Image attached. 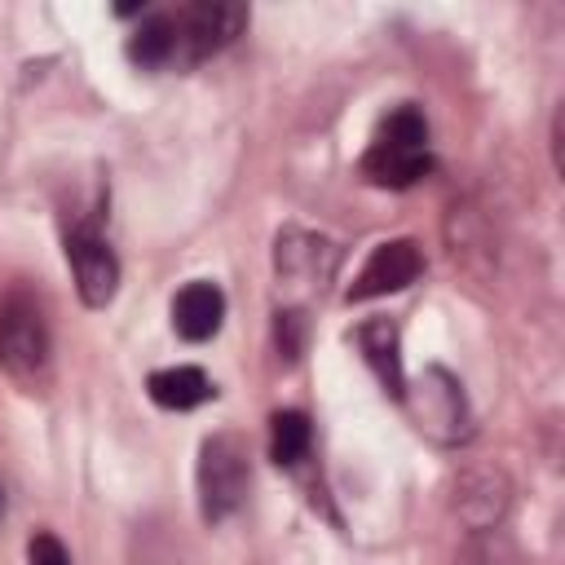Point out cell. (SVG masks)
Segmentation results:
<instances>
[{"instance_id": "d6986e66", "label": "cell", "mask_w": 565, "mask_h": 565, "mask_svg": "<svg viewBox=\"0 0 565 565\" xmlns=\"http://www.w3.org/2000/svg\"><path fill=\"white\" fill-rule=\"evenodd\" d=\"M552 163H556V172L565 168V163H561V110L552 115Z\"/></svg>"}, {"instance_id": "4fadbf2b", "label": "cell", "mask_w": 565, "mask_h": 565, "mask_svg": "<svg viewBox=\"0 0 565 565\" xmlns=\"http://www.w3.org/2000/svg\"><path fill=\"white\" fill-rule=\"evenodd\" d=\"M124 53H128V62L141 66V71H159V66L177 62V22H172V13H150V18H141V26L128 35Z\"/></svg>"}, {"instance_id": "2e32d148", "label": "cell", "mask_w": 565, "mask_h": 565, "mask_svg": "<svg viewBox=\"0 0 565 565\" xmlns=\"http://www.w3.org/2000/svg\"><path fill=\"white\" fill-rule=\"evenodd\" d=\"M380 141H393V146H415V150H428V119L415 110V106H397L384 124H380V132H375Z\"/></svg>"}, {"instance_id": "8fae6325", "label": "cell", "mask_w": 565, "mask_h": 565, "mask_svg": "<svg viewBox=\"0 0 565 565\" xmlns=\"http://www.w3.org/2000/svg\"><path fill=\"white\" fill-rule=\"evenodd\" d=\"M358 168L380 190H406V185H415L419 177L433 172V154L428 150H415V146H393V141H380L375 137Z\"/></svg>"}, {"instance_id": "ba28073f", "label": "cell", "mask_w": 565, "mask_h": 565, "mask_svg": "<svg viewBox=\"0 0 565 565\" xmlns=\"http://www.w3.org/2000/svg\"><path fill=\"white\" fill-rule=\"evenodd\" d=\"M274 269L287 287H309L322 278H331L335 269V247L318 234H305V230H282L278 234V252H274Z\"/></svg>"}, {"instance_id": "ac0fdd59", "label": "cell", "mask_w": 565, "mask_h": 565, "mask_svg": "<svg viewBox=\"0 0 565 565\" xmlns=\"http://www.w3.org/2000/svg\"><path fill=\"white\" fill-rule=\"evenodd\" d=\"M26 565H71V552L62 547V539H57V534L40 530V534L26 543Z\"/></svg>"}, {"instance_id": "3957f363", "label": "cell", "mask_w": 565, "mask_h": 565, "mask_svg": "<svg viewBox=\"0 0 565 565\" xmlns=\"http://www.w3.org/2000/svg\"><path fill=\"white\" fill-rule=\"evenodd\" d=\"M177 62L194 66L212 53H221L225 44H234L247 26V4L238 0H199L185 4L177 18Z\"/></svg>"}, {"instance_id": "5bb4252c", "label": "cell", "mask_w": 565, "mask_h": 565, "mask_svg": "<svg viewBox=\"0 0 565 565\" xmlns=\"http://www.w3.org/2000/svg\"><path fill=\"white\" fill-rule=\"evenodd\" d=\"M313 446V424L305 411H274L269 419V455L278 468H296L300 459H309Z\"/></svg>"}, {"instance_id": "e0dca14e", "label": "cell", "mask_w": 565, "mask_h": 565, "mask_svg": "<svg viewBox=\"0 0 565 565\" xmlns=\"http://www.w3.org/2000/svg\"><path fill=\"white\" fill-rule=\"evenodd\" d=\"M274 340H278V358H282V362H296L300 349H305V313H300V309H278V318H274Z\"/></svg>"}, {"instance_id": "7a4b0ae2", "label": "cell", "mask_w": 565, "mask_h": 565, "mask_svg": "<svg viewBox=\"0 0 565 565\" xmlns=\"http://www.w3.org/2000/svg\"><path fill=\"white\" fill-rule=\"evenodd\" d=\"M0 366L22 384H35L49 366V322L31 296L0 305Z\"/></svg>"}, {"instance_id": "ffe728a7", "label": "cell", "mask_w": 565, "mask_h": 565, "mask_svg": "<svg viewBox=\"0 0 565 565\" xmlns=\"http://www.w3.org/2000/svg\"><path fill=\"white\" fill-rule=\"evenodd\" d=\"M0 503H4V494H0Z\"/></svg>"}, {"instance_id": "7c38bea8", "label": "cell", "mask_w": 565, "mask_h": 565, "mask_svg": "<svg viewBox=\"0 0 565 565\" xmlns=\"http://www.w3.org/2000/svg\"><path fill=\"white\" fill-rule=\"evenodd\" d=\"M146 393H150V402L163 406V411H194V406H203L207 397H216L212 380H207L199 366H163V371H150Z\"/></svg>"}, {"instance_id": "52a82bcc", "label": "cell", "mask_w": 565, "mask_h": 565, "mask_svg": "<svg viewBox=\"0 0 565 565\" xmlns=\"http://www.w3.org/2000/svg\"><path fill=\"white\" fill-rule=\"evenodd\" d=\"M419 269H424L419 247L411 238H388L366 256V265L349 282V300H375V296L402 291V287H411L419 278Z\"/></svg>"}, {"instance_id": "6da1fadb", "label": "cell", "mask_w": 565, "mask_h": 565, "mask_svg": "<svg viewBox=\"0 0 565 565\" xmlns=\"http://www.w3.org/2000/svg\"><path fill=\"white\" fill-rule=\"evenodd\" d=\"M247 441L238 433H212L199 446V468H194V486H199V512L207 525L225 521L238 512L243 494H247Z\"/></svg>"}, {"instance_id": "9a60e30c", "label": "cell", "mask_w": 565, "mask_h": 565, "mask_svg": "<svg viewBox=\"0 0 565 565\" xmlns=\"http://www.w3.org/2000/svg\"><path fill=\"white\" fill-rule=\"evenodd\" d=\"M455 565H521V552L499 530H481V534H468L463 539Z\"/></svg>"}, {"instance_id": "9c48e42d", "label": "cell", "mask_w": 565, "mask_h": 565, "mask_svg": "<svg viewBox=\"0 0 565 565\" xmlns=\"http://www.w3.org/2000/svg\"><path fill=\"white\" fill-rule=\"evenodd\" d=\"M353 344L362 353V362L371 366V375L380 380L384 393L406 397V375H402V331L393 318H366L353 327Z\"/></svg>"}, {"instance_id": "277c9868", "label": "cell", "mask_w": 565, "mask_h": 565, "mask_svg": "<svg viewBox=\"0 0 565 565\" xmlns=\"http://www.w3.org/2000/svg\"><path fill=\"white\" fill-rule=\"evenodd\" d=\"M402 402H411L419 428L433 441H463L472 433V415H468V397L463 384L446 371V366H428L424 380L415 384V393H406Z\"/></svg>"}, {"instance_id": "8992f818", "label": "cell", "mask_w": 565, "mask_h": 565, "mask_svg": "<svg viewBox=\"0 0 565 565\" xmlns=\"http://www.w3.org/2000/svg\"><path fill=\"white\" fill-rule=\"evenodd\" d=\"M450 503H455V516L468 525V534H481V530H494L512 503V486L499 468L490 463H477V468H463L450 486Z\"/></svg>"}, {"instance_id": "5b68a950", "label": "cell", "mask_w": 565, "mask_h": 565, "mask_svg": "<svg viewBox=\"0 0 565 565\" xmlns=\"http://www.w3.org/2000/svg\"><path fill=\"white\" fill-rule=\"evenodd\" d=\"M66 260L75 274V291L88 309H106L119 291V260L110 252V243L93 230V225H75L66 234Z\"/></svg>"}, {"instance_id": "30bf717a", "label": "cell", "mask_w": 565, "mask_h": 565, "mask_svg": "<svg viewBox=\"0 0 565 565\" xmlns=\"http://www.w3.org/2000/svg\"><path fill=\"white\" fill-rule=\"evenodd\" d=\"M221 318H225V291L207 278H194L172 296V327L190 344L212 340L221 331Z\"/></svg>"}]
</instances>
